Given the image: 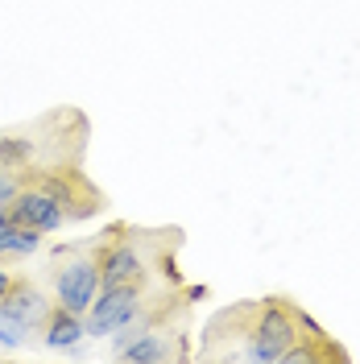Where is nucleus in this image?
<instances>
[{
	"instance_id": "obj_1",
	"label": "nucleus",
	"mask_w": 360,
	"mask_h": 364,
	"mask_svg": "<svg viewBox=\"0 0 360 364\" xmlns=\"http://www.w3.org/2000/svg\"><path fill=\"white\" fill-rule=\"evenodd\" d=\"M207 360H245V364H319L348 360L323 327L311 323L290 298H253L240 306H228L203 331Z\"/></svg>"
},
{
	"instance_id": "obj_2",
	"label": "nucleus",
	"mask_w": 360,
	"mask_h": 364,
	"mask_svg": "<svg viewBox=\"0 0 360 364\" xmlns=\"http://www.w3.org/2000/svg\"><path fill=\"white\" fill-rule=\"evenodd\" d=\"M141 236L133 228H112L100 245H95V261H100V286H141L149 290L154 277V261L141 249Z\"/></svg>"
},
{
	"instance_id": "obj_3",
	"label": "nucleus",
	"mask_w": 360,
	"mask_h": 364,
	"mask_svg": "<svg viewBox=\"0 0 360 364\" xmlns=\"http://www.w3.org/2000/svg\"><path fill=\"white\" fill-rule=\"evenodd\" d=\"M50 282H54V298L75 311L88 315V306L100 294V261L95 249H58L50 261Z\"/></svg>"
},
{
	"instance_id": "obj_4",
	"label": "nucleus",
	"mask_w": 360,
	"mask_h": 364,
	"mask_svg": "<svg viewBox=\"0 0 360 364\" xmlns=\"http://www.w3.org/2000/svg\"><path fill=\"white\" fill-rule=\"evenodd\" d=\"M21 182H33V186H42L46 195L54 199V203L67 211V220H91L100 207H104V195L83 178V170H75V166H54V170H25Z\"/></svg>"
},
{
	"instance_id": "obj_5",
	"label": "nucleus",
	"mask_w": 360,
	"mask_h": 364,
	"mask_svg": "<svg viewBox=\"0 0 360 364\" xmlns=\"http://www.w3.org/2000/svg\"><path fill=\"white\" fill-rule=\"evenodd\" d=\"M145 302L141 286H100L95 302L88 306V336H112L116 327H125L137 315V306Z\"/></svg>"
},
{
	"instance_id": "obj_6",
	"label": "nucleus",
	"mask_w": 360,
	"mask_h": 364,
	"mask_svg": "<svg viewBox=\"0 0 360 364\" xmlns=\"http://www.w3.org/2000/svg\"><path fill=\"white\" fill-rule=\"evenodd\" d=\"M191 348H186V331H174V327H149L145 336H137L133 343H125L116 352V360H129V364H166V360H186Z\"/></svg>"
},
{
	"instance_id": "obj_7",
	"label": "nucleus",
	"mask_w": 360,
	"mask_h": 364,
	"mask_svg": "<svg viewBox=\"0 0 360 364\" xmlns=\"http://www.w3.org/2000/svg\"><path fill=\"white\" fill-rule=\"evenodd\" d=\"M9 211V220L21 228H38V232H58V228L67 224V211L54 203L50 195H46L42 186H33V182H21V191L13 195V203L4 207Z\"/></svg>"
},
{
	"instance_id": "obj_8",
	"label": "nucleus",
	"mask_w": 360,
	"mask_h": 364,
	"mask_svg": "<svg viewBox=\"0 0 360 364\" xmlns=\"http://www.w3.org/2000/svg\"><path fill=\"white\" fill-rule=\"evenodd\" d=\"M0 311L13 318H21L25 327L33 331V327H42L46 311H50V302H46V294L29 282V277H13V286H9V294L0 298Z\"/></svg>"
},
{
	"instance_id": "obj_9",
	"label": "nucleus",
	"mask_w": 360,
	"mask_h": 364,
	"mask_svg": "<svg viewBox=\"0 0 360 364\" xmlns=\"http://www.w3.org/2000/svg\"><path fill=\"white\" fill-rule=\"evenodd\" d=\"M83 336H88V323L75 315V311H67L63 302H50V311H46V318H42L46 348H75Z\"/></svg>"
},
{
	"instance_id": "obj_10",
	"label": "nucleus",
	"mask_w": 360,
	"mask_h": 364,
	"mask_svg": "<svg viewBox=\"0 0 360 364\" xmlns=\"http://www.w3.org/2000/svg\"><path fill=\"white\" fill-rule=\"evenodd\" d=\"M38 158V149H33V141L29 136H0V170H13V174H25L29 166Z\"/></svg>"
},
{
	"instance_id": "obj_11",
	"label": "nucleus",
	"mask_w": 360,
	"mask_h": 364,
	"mask_svg": "<svg viewBox=\"0 0 360 364\" xmlns=\"http://www.w3.org/2000/svg\"><path fill=\"white\" fill-rule=\"evenodd\" d=\"M25 340H29V327H25L21 318H13V315H4V311H0V348H9V352H13V348H21Z\"/></svg>"
},
{
	"instance_id": "obj_12",
	"label": "nucleus",
	"mask_w": 360,
	"mask_h": 364,
	"mask_svg": "<svg viewBox=\"0 0 360 364\" xmlns=\"http://www.w3.org/2000/svg\"><path fill=\"white\" fill-rule=\"evenodd\" d=\"M21 191V174H13V170H0V207L13 203V195Z\"/></svg>"
},
{
	"instance_id": "obj_13",
	"label": "nucleus",
	"mask_w": 360,
	"mask_h": 364,
	"mask_svg": "<svg viewBox=\"0 0 360 364\" xmlns=\"http://www.w3.org/2000/svg\"><path fill=\"white\" fill-rule=\"evenodd\" d=\"M13 236H17V224H13L9 211L0 207V257H13Z\"/></svg>"
},
{
	"instance_id": "obj_14",
	"label": "nucleus",
	"mask_w": 360,
	"mask_h": 364,
	"mask_svg": "<svg viewBox=\"0 0 360 364\" xmlns=\"http://www.w3.org/2000/svg\"><path fill=\"white\" fill-rule=\"evenodd\" d=\"M13 277H17V273H9V265H4V257H0V298L9 294V286H13Z\"/></svg>"
}]
</instances>
